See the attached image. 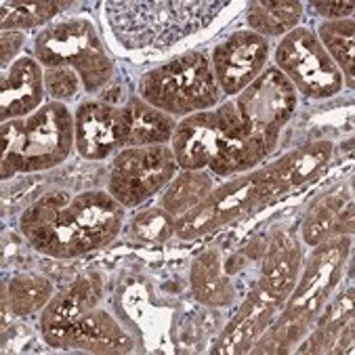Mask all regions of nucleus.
<instances>
[{"instance_id":"nucleus-1","label":"nucleus","mask_w":355,"mask_h":355,"mask_svg":"<svg viewBox=\"0 0 355 355\" xmlns=\"http://www.w3.org/2000/svg\"><path fill=\"white\" fill-rule=\"evenodd\" d=\"M122 221L124 206L105 191H51L24 212L19 225L38 252L74 259L107 246Z\"/></svg>"},{"instance_id":"nucleus-2","label":"nucleus","mask_w":355,"mask_h":355,"mask_svg":"<svg viewBox=\"0 0 355 355\" xmlns=\"http://www.w3.org/2000/svg\"><path fill=\"white\" fill-rule=\"evenodd\" d=\"M330 156L332 146L328 141L309 144L246 177L212 189L206 200L175 221V234L183 240H191L217 232L223 225L244 217L246 212L259 208L267 200L288 193L309 181V177L326 166Z\"/></svg>"},{"instance_id":"nucleus-3","label":"nucleus","mask_w":355,"mask_h":355,"mask_svg":"<svg viewBox=\"0 0 355 355\" xmlns=\"http://www.w3.org/2000/svg\"><path fill=\"white\" fill-rule=\"evenodd\" d=\"M349 250L351 240L347 234L334 236L315 246L305 263L299 284H295V291L288 297L284 315L257 340V349H250L252 353H286L309 332V326L336 286Z\"/></svg>"},{"instance_id":"nucleus-4","label":"nucleus","mask_w":355,"mask_h":355,"mask_svg":"<svg viewBox=\"0 0 355 355\" xmlns=\"http://www.w3.org/2000/svg\"><path fill=\"white\" fill-rule=\"evenodd\" d=\"M74 146V120L57 101L3 122V179L61 164Z\"/></svg>"},{"instance_id":"nucleus-5","label":"nucleus","mask_w":355,"mask_h":355,"mask_svg":"<svg viewBox=\"0 0 355 355\" xmlns=\"http://www.w3.org/2000/svg\"><path fill=\"white\" fill-rule=\"evenodd\" d=\"M227 3H110L107 17L128 49L171 46L202 30Z\"/></svg>"},{"instance_id":"nucleus-6","label":"nucleus","mask_w":355,"mask_h":355,"mask_svg":"<svg viewBox=\"0 0 355 355\" xmlns=\"http://www.w3.org/2000/svg\"><path fill=\"white\" fill-rule=\"evenodd\" d=\"M141 95L164 114L191 116L215 105L221 89L208 57L191 51L148 72L141 80Z\"/></svg>"},{"instance_id":"nucleus-7","label":"nucleus","mask_w":355,"mask_h":355,"mask_svg":"<svg viewBox=\"0 0 355 355\" xmlns=\"http://www.w3.org/2000/svg\"><path fill=\"white\" fill-rule=\"evenodd\" d=\"M36 57L46 67H72L89 93L112 78V61L87 19H67L36 36Z\"/></svg>"},{"instance_id":"nucleus-8","label":"nucleus","mask_w":355,"mask_h":355,"mask_svg":"<svg viewBox=\"0 0 355 355\" xmlns=\"http://www.w3.org/2000/svg\"><path fill=\"white\" fill-rule=\"evenodd\" d=\"M275 61L279 72L307 97L326 99L343 89L340 69L307 28H295L282 38Z\"/></svg>"},{"instance_id":"nucleus-9","label":"nucleus","mask_w":355,"mask_h":355,"mask_svg":"<svg viewBox=\"0 0 355 355\" xmlns=\"http://www.w3.org/2000/svg\"><path fill=\"white\" fill-rule=\"evenodd\" d=\"M175 171L177 158L166 146L126 148L112 162L107 189L122 206H137L171 183Z\"/></svg>"},{"instance_id":"nucleus-10","label":"nucleus","mask_w":355,"mask_h":355,"mask_svg":"<svg viewBox=\"0 0 355 355\" xmlns=\"http://www.w3.org/2000/svg\"><path fill=\"white\" fill-rule=\"evenodd\" d=\"M234 103L250 130L279 139V130L297 110V89L277 67H269Z\"/></svg>"},{"instance_id":"nucleus-11","label":"nucleus","mask_w":355,"mask_h":355,"mask_svg":"<svg viewBox=\"0 0 355 355\" xmlns=\"http://www.w3.org/2000/svg\"><path fill=\"white\" fill-rule=\"evenodd\" d=\"M217 114L221 122V146L210 162V171L215 175L230 177L254 168L275 150L277 139L250 130L234 101L223 103Z\"/></svg>"},{"instance_id":"nucleus-12","label":"nucleus","mask_w":355,"mask_h":355,"mask_svg":"<svg viewBox=\"0 0 355 355\" xmlns=\"http://www.w3.org/2000/svg\"><path fill=\"white\" fill-rule=\"evenodd\" d=\"M269 55L267 40L250 30H240L212 53V74L225 95L242 93L261 72Z\"/></svg>"},{"instance_id":"nucleus-13","label":"nucleus","mask_w":355,"mask_h":355,"mask_svg":"<svg viewBox=\"0 0 355 355\" xmlns=\"http://www.w3.org/2000/svg\"><path fill=\"white\" fill-rule=\"evenodd\" d=\"M124 112L103 101H87L74 120V144L87 160H103L124 148Z\"/></svg>"},{"instance_id":"nucleus-14","label":"nucleus","mask_w":355,"mask_h":355,"mask_svg":"<svg viewBox=\"0 0 355 355\" xmlns=\"http://www.w3.org/2000/svg\"><path fill=\"white\" fill-rule=\"evenodd\" d=\"M101 279L99 275L83 277L69 284L57 297L49 301L42 313V336L51 347H61L63 336L72 330L87 313H91L101 301Z\"/></svg>"},{"instance_id":"nucleus-15","label":"nucleus","mask_w":355,"mask_h":355,"mask_svg":"<svg viewBox=\"0 0 355 355\" xmlns=\"http://www.w3.org/2000/svg\"><path fill=\"white\" fill-rule=\"evenodd\" d=\"M299 267L301 246L286 232L275 230L267 240L261 279L254 291L275 307H282L295 291V284L299 279Z\"/></svg>"},{"instance_id":"nucleus-16","label":"nucleus","mask_w":355,"mask_h":355,"mask_svg":"<svg viewBox=\"0 0 355 355\" xmlns=\"http://www.w3.org/2000/svg\"><path fill=\"white\" fill-rule=\"evenodd\" d=\"M221 144V122L217 112L187 116L173 132V152L185 171H202L215 160Z\"/></svg>"},{"instance_id":"nucleus-17","label":"nucleus","mask_w":355,"mask_h":355,"mask_svg":"<svg viewBox=\"0 0 355 355\" xmlns=\"http://www.w3.org/2000/svg\"><path fill=\"white\" fill-rule=\"evenodd\" d=\"M44 99V74L40 65L30 59H17L0 87V118L3 122L30 116Z\"/></svg>"},{"instance_id":"nucleus-18","label":"nucleus","mask_w":355,"mask_h":355,"mask_svg":"<svg viewBox=\"0 0 355 355\" xmlns=\"http://www.w3.org/2000/svg\"><path fill=\"white\" fill-rule=\"evenodd\" d=\"M277 309L279 307H275L273 303L263 299L257 291H252L242 303V307L238 309V313L234 315V320L230 322V326L225 328L223 336L219 338L212 353L236 355V353L250 351V347L257 345V340L263 336V330H267V326L271 324Z\"/></svg>"},{"instance_id":"nucleus-19","label":"nucleus","mask_w":355,"mask_h":355,"mask_svg":"<svg viewBox=\"0 0 355 355\" xmlns=\"http://www.w3.org/2000/svg\"><path fill=\"white\" fill-rule=\"evenodd\" d=\"M347 187H336L313 202L303 221V240L309 246H318L334 234L353 232V200Z\"/></svg>"},{"instance_id":"nucleus-20","label":"nucleus","mask_w":355,"mask_h":355,"mask_svg":"<svg viewBox=\"0 0 355 355\" xmlns=\"http://www.w3.org/2000/svg\"><path fill=\"white\" fill-rule=\"evenodd\" d=\"M61 347L89 353H130L132 340L110 313L93 309L63 336Z\"/></svg>"},{"instance_id":"nucleus-21","label":"nucleus","mask_w":355,"mask_h":355,"mask_svg":"<svg viewBox=\"0 0 355 355\" xmlns=\"http://www.w3.org/2000/svg\"><path fill=\"white\" fill-rule=\"evenodd\" d=\"M124 112V148H148L164 146L173 139L175 122L160 110L152 107L144 99L132 97L122 107Z\"/></svg>"},{"instance_id":"nucleus-22","label":"nucleus","mask_w":355,"mask_h":355,"mask_svg":"<svg viewBox=\"0 0 355 355\" xmlns=\"http://www.w3.org/2000/svg\"><path fill=\"white\" fill-rule=\"evenodd\" d=\"M353 340V288L343 293L320 318L305 353H345Z\"/></svg>"},{"instance_id":"nucleus-23","label":"nucleus","mask_w":355,"mask_h":355,"mask_svg":"<svg viewBox=\"0 0 355 355\" xmlns=\"http://www.w3.org/2000/svg\"><path fill=\"white\" fill-rule=\"evenodd\" d=\"M191 291L193 297L210 307H225L234 299V286L227 275L221 273V252L208 248L191 267Z\"/></svg>"},{"instance_id":"nucleus-24","label":"nucleus","mask_w":355,"mask_h":355,"mask_svg":"<svg viewBox=\"0 0 355 355\" xmlns=\"http://www.w3.org/2000/svg\"><path fill=\"white\" fill-rule=\"evenodd\" d=\"M303 15V5L297 0H282V3H252L248 7V26L265 36H279L293 32Z\"/></svg>"},{"instance_id":"nucleus-25","label":"nucleus","mask_w":355,"mask_h":355,"mask_svg":"<svg viewBox=\"0 0 355 355\" xmlns=\"http://www.w3.org/2000/svg\"><path fill=\"white\" fill-rule=\"evenodd\" d=\"M53 299V284L34 273H21L5 286V303L15 315H30L40 311Z\"/></svg>"},{"instance_id":"nucleus-26","label":"nucleus","mask_w":355,"mask_h":355,"mask_svg":"<svg viewBox=\"0 0 355 355\" xmlns=\"http://www.w3.org/2000/svg\"><path fill=\"white\" fill-rule=\"evenodd\" d=\"M210 191H212L210 175L200 171H187L168 185V189L160 200V206L171 217L185 215V212L196 208L202 200H206Z\"/></svg>"},{"instance_id":"nucleus-27","label":"nucleus","mask_w":355,"mask_h":355,"mask_svg":"<svg viewBox=\"0 0 355 355\" xmlns=\"http://www.w3.org/2000/svg\"><path fill=\"white\" fill-rule=\"evenodd\" d=\"M351 19L340 21H326L320 26L322 46L326 49L330 59L336 67H340V74L347 76V85L353 87V49H355V30Z\"/></svg>"},{"instance_id":"nucleus-28","label":"nucleus","mask_w":355,"mask_h":355,"mask_svg":"<svg viewBox=\"0 0 355 355\" xmlns=\"http://www.w3.org/2000/svg\"><path fill=\"white\" fill-rule=\"evenodd\" d=\"M59 9V3H3L0 24L5 32H15L17 28H36L51 21Z\"/></svg>"},{"instance_id":"nucleus-29","label":"nucleus","mask_w":355,"mask_h":355,"mask_svg":"<svg viewBox=\"0 0 355 355\" xmlns=\"http://www.w3.org/2000/svg\"><path fill=\"white\" fill-rule=\"evenodd\" d=\"M132 232L141 238V240H150V242H164L173 232H175V223L171 219V215L166 210H148L144 215H139L135 219Z\"/></svg>"},{"instance_id":"nucleus-30","label":"nucleus","mask_w":355,"mask_h":355,"mask_svg":"<svg viewBox=\"0 0 355 355\" xmlns=\"http://www.w3.org/2000/svg\"><path fill=\"white\" fill-rule=\"evenodd\" d=\"M78 74L72 67H49L44 72V89L55 99L74 97L78 91Z\"/></svg>"},{"instance_id":"nucleus-31","label":"nucleus","mask_w":355,"mask_h":355,"mask_svg":"<svg viewBox=\"0 0 355 355\" xmlns=\"http://www.w3.org/2000/svg\"><path fill=\"white\" fill-rule=\"evenodd\" d=\"M311 7L324 15V17H330V19H336V17H351L353 13V5L351 3H311Z\"/></svg>"},{"instance_id":"nucleus-32","label":"nucleus","mask_w":355,"mask_h":355,"mask_svg":"<svg viewBox=\"0 0 355 355\" xmlns=\"http://www.w3.org/2000/svg\"><path fill=\"white\" fill-rule=\"evenodd\" d=\"M24 34L21 32H3V67L9 65L13 55L21 49Z\"/></svg>"}]
</instances>
